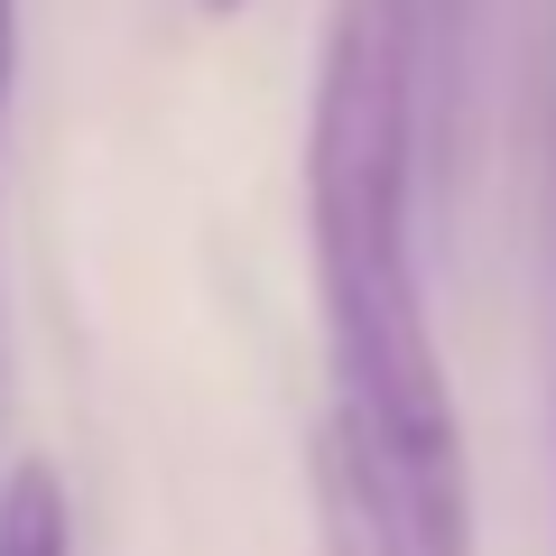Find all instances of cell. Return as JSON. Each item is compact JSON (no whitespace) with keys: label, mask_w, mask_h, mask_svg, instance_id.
<instances>
[{"label":"cell","mask_w":556,"mask_h":556,"mask_svg":"<svg viewBox=\"0 0 556 556\" xmlns=\"http://www.w3.org/2000/svg\"><path fill=\"white\" fill-rule=\"evenodd\" d=\"M195 10H214V20H232V10H251V0H195Z\"/></svg>","instance_id":"277c9868"},{"label":"cell","mask_w":556,"mask_h":556,"mask_svg":"<svg viewBox=\"0 0 556 556\" xmlns=\"http://www.w3.org/2000/svg\"><path fill=\"white\" fill-rule=\"evenodd\" d=\"M0 556H75L65 482L47 464H10V482H0Z\"/></svg>","instance_id":"7a4b0ae2"},{"label":"cell","mask_w":556,"mask_h":556,"mask_svg":"<svg viewBox=\"0 0 556 556\" xmlns=\"http://www.w3.org/2000/svg\"><path fill=\"white\" fill-rule=\"evenodd\" d=\"M417 0H334L306 102L334 473L362 556H473V473L417 278Z\"/></svg>","instance_id":"6da1fadb"},{"label":"cell","mask_w":556,"mask_h":556,"mask_svg":"<svg viewBox=\"0 0 556 556\" xmlns=\"http://www.w3.org/2000/svg\"><path fill=\"white\" fill-rule=\"evenodd\" d=\"M10 65H20V0H0V112H10Z\"/></svg>","instance_id":"3957f363"}]
</instances>
